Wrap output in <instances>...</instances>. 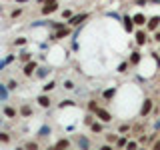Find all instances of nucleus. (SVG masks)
<instances>
[{
  "label": "nucleus",
  "mask_w": 160,
  "mask_h": 150,
  "mask_svg": "<svg viewBox=\"0 0 160 150\" xmlns=\"http://www.w3.org/2000/svg\"><path fill=\"white\" fill-rule=\"evenodd\" d=\"M88 16H90L88 12H80V14H72V16H70V18L66 20V24H68L70 28H74V26H82V24H84V20H88Z\"/></svg>",
  "instance_id": "nucleus-1"
},
{
  "label": "nucleus",
  "mask_w": 160,
  "mask_h": 150,
  "mask_svg": "<svg viewBox=\"0 0 160 150\" xmlns=\"http://www.w3.org/2000/svg\"><path fill=\"white\" fill-rule=\"evenodd\" d=\"M66 36H72V28H70L68 24L62 26V28H58V30H54V34H50V40H62Z\"/></svg>",
  "instance_id": "nucleus-2"
},
{
  "label": "nucleus",
  "mask_w": 160,
  "mask_h": 150,
  "mask_svg": "<svg viewBox=\"0 0 160 150\" xmlns=\"http://www.w3.org/2000/svg\"><path fill=\"white\" fill-rule=\"evenodd\" d=\"M36 70H38V62H36V60H30V62H26V64H24V66H22V74H24V76H34V74H36Z\"/></svg>",
  "instance_id": "nucleus-3"
},
{
  "label": "nucleus",
  "mask_w": 160,
  "mask_h": 150,
  "mask_svg": "<svg viewBox=\"0 0 160 150\" xmlns=\"http://www.w3.org/2000/svg\"><path fill=\"white\" fill-rule=\"evenodd\" d=\"M152 108H154V102H152V98H144V102H142V108H140V118H146L150 112H152Z\"/></svg>",
  "instance_id": "nucleus-4"
},
{
  "label": "nucleus",
  "mask_w": 160,
  "mask_h": 150,
  "mask_svg": "<svg viewBox=\"0 0 160 150\" xmlns=\"http://www.w3.org/2000/svg\"><path fill=\"white\" fill-rule=\"evenodd\" d=\"M74 142H76L78 150H90V138L84 136V134H78V136L74 138Z\"/></svg>",
  "instance_id": "nucleus-5"
},
{
  "label": "nucleus",
  "mask_w": 160,
  "mask_h": 150,
  "mask_svg": "<svg viewBox=\"0 0 160 150\" xmlns=\"http://www.w3.org/2000/svg\"><path fill=\"white\" fill-rule=\"evenodd\" d=\"M94 114H96V118H98L102 124H108V122H112V114H110L106 108H98Z\"/></svg>",
  "instance_id": "nucleus-6"
},
{
  "label": "nucleus",
  "mask_w": 160,
  "mask_h": 150,
  "mask_svg": "<svg viewBox=\"0 0 160 150\" xmlns=\"http://www.w3.org/2000/svg\"><path fill=\"white\" fill-rule=\"evenodd\" d=\"M158 26H160V16H158V14H156V16H150L146 20V32H156Z\"/></svg>",
  "instance_id": "nucleus-7"
},
{
  "label": "nucleus",
  "mask_w": 160,
  "mask_h": 150,
  "mask_svg": "<svg viewBox=\"0 0 160 150\" xmlns=\"http://www.w3.org/2000/svg\"><path fill=\"white\" fill-rule=\"evenodd\" d=\"M36 104H38V106L40 108H50V106H52V98H50L48 96V94H38V96H36Z\"/></svg>",
  "instance_id": "nucleus-8"
},
{
  "label": "nucleus",
  "mask_w": 160,
  "mask_h": 150,
  "mask_svg": "<svg viewBox=\"0 0 160 150\" xmlns=\"http://www.w3.org/2000/svg\"><path fill=\"white\" fill-rule=\"evenodd\" d=\"M134 40H136L138 46H144V44L150 40V38H148V32H146V30H142V28L136 30V34H134Z\"/></svg>",
  "instance_id": "nucleus-9"
},
{
  "label": "nucleus",
  "mask_w": 160,
  "mask_h": 150,
  "mask_svg": "<svg viewBox=\"0 0 160 150\" xmlns=\"http://www.w3.org/2000/svg\"><path fill=\"white\" fill-rule=\"evenodd\" d=\"M56 10H58V2H48V4H42L40 14H42V16H48V14L56 12Z\"/></svg>",
  "instance_id": "nucleus-10"
},
{
  "label": "nucleus",
  "mask_w": 160,
  "mask_h": 150,
  "mask_svg": "<svg viewBox=\"0 0 160 150\" xmlns=\"http://www.w3.org/2000/svg\"><path fill=\"white\" fill-rule=\"evenodd\" d=\"M70 146H72V140L70 138H60V140H56V144H54L56 150H70Z\"/></svg>",
  "instance_id": "nucleus-11"
},
{
  "label": "nucleus",
  "mask_w": 160,
  "mask_h": 150,
  "mask_svg": "<svg viewBox=\"0 0 160 150\" xmlns=\"http://www.w3.org/2000/svg\"><path fill=\"white\" fill-rule=\"evenodd\" d=\"M140 60H142V54H140V50H134V52H130V58H128V64H130V66H138Z\"/></svg>",
  "instance_id": "nucleus-12"
},
{
  "label": "nucleus",
  "mask_w": 160,
  "mask_h": 150,
  "mask_svg": "<svg viewBox=\"0 0 160 150\" xmlns=\"http://www.w3.org/2000/svg\"><path fill=\"white\" fill-rule=\"evenodd\" d=\"M146 16H144V14H134V16H132V22H134V26H136V28H142V26H146Z\"/></svg>",
  "instance_id": "nucleus-13"
},
{
  "label": "nucleus",
  "mask_w": 160,
  "mask_h": 150,
  "mask_svg": "<svg viewBox=\"0 0 160 150\" xmlns=\"http://www.w3.org/2000/svg\"><path fill=\"white\" fill-rule=\"evenodd\" d=\"M18 114L22 118H30L34 114V110H32V106H30V104H22V106H20V110H18Z\"/></svg>",
  "instance_id": "nucleus-14"
},
{
  "label": "nucleus",
  "mask_w": 160,
  "mask_h": 150,
  "mask_svg": "<svg viewBox=\"0 0 160 150\" xmlns=\"http://www.w3.org/2000/svg\"><path fill=\"white\" fill-rule=\"evenodd\" d=\"M2 112H4V116H6V118H16L18 116V110L14 108V106H4Z\"/></svg>",
  "instance_id": "nucleus-15"
},
{
  "label": "nucleus",
  "mask_w": 160,
  "mask_h": 150,
  "mask_svg": "<svg viewBox=\"0 0 160 150\" xmlns=\"http://www.w3.org/2000/svg\"><path fill=\"white\" fill-rule=\"evenodd\" d=\"M122 22H124V30H126V32H132V30H134L132 16H122Z\"/></svg>",
  "instance_id": "nucleus-16"
},
{
  "label": "nucleus",
  "mask_w": 160,
  "mask_h": 150,
  "mask_svg": "<svg viewBox=\"0 0 160 150\" xmlns=\"http://www.w3.org/2000/svg\"><path fill=\"white\" fill-rule=\"evenodd\" d=\"M48 74H50V68H46V66H38V70H36V74H34V76L40 78V80H44Z\"/></svg>",
  "instance_id": "nucleus-17"
},
{
  "label": "nucleus",
  "mask_w": 160,
  "mask_h": 150,
  "mask_svg": "<svg viewBox=\"0 0 160 150\" xmlns=\"http://www.w3.org/2000/svg\"><path fill=\"white\" fill-rule=\"evenodd\" d=\"M18 60L22 64H26V62H30V60H32V52H28V50H22V52L18 54Z\"/></svg>",
  "instance_id": "nucleus-18"
},
{
  "label": "nucleus",
  "mask_w": 160,
  "mask_h": 150,
  "mask_svg": "<svg viewBox=\"0 0 160 150\" xmlns=\"http://www.w3.org/2000/svg\"><path fill=\"white\" fill-rule=\"evenodd\" d=\"M128 136H126V134H124V136H118V140H116V142H114V148H124V146H126V144H128Z\"/></svg>",
  "instance_id": "nucleus-19"
},
{
  "label": "nucleus",
  "mask_w": 160,
  "mask_h": 150,
  "mask_svg": "<svg viewBox=\"0 0 160 150\" xmlns=\"http://www.w3.org/2000/svg\"><path fill=\"white\" fill-rule=\"evenodd\" d=\"M90 130H92L94 134H102L104 132V124L102 122H92L90 124Z\"/></svg>",
  "instance_id": "nucleus-20"
},
{
  "label": "nucleus",
  "mask_w": 160,
  "mask_h": 150,
  "mask_svg": "<svg viewBox=\"0 0 160 150\" xmlns=\"http://www.w3.org/2000/svg\"><path fill=\"white\" fill-rule=\"evenodd\" d=\"M24 150H40V142L38 140H28L24 144Z\"/></svg>",
  "instance_id": "nucleus-21"
},
{
  "label": "nucleus",
  "mask_w": 160,
  "mask_h": 150,
  "mask_svg": "<svg viewBox=\"0 0 160 150\" xmlns=\"http://www.w3.org/2000/svg\"><path fill=\"white\" fill-rule=\"evenodd\" d=\"M114 94H116V88H108V90H104V92H102V98L106 100V102H110V100L114 98Z\"/></svg>",
  "instance_id": "nucleus-22"
},
{
  "label": "nucleus",
  "mask_w": 160,
  "mask_h": 150,
  "mask_svg": "<svg viewBox=\"0 0 160 150\" xmlns=\"http://www.w3.org/2000/svg\"><path fill=\"white\" fill-rule=\"evenodd\" d=\"M46 136H50V126L44 124V126L38 128V138H46Z\"/></svg>",
  "instance_id": "nucleus-23"
},
{
  "label": "nucleus",
  "mask_w": 160,
  "mask_h": 150,
  "mask_svg": "<svg viewBox=\"0 0 160 150\" xmlns=\"http://www.w3.org/2000/svg\"><path fill=\"white\" fill-rule=\"evenodd\" d=\"M14 60H16V56H14V54H8V56L4 58V60H0V70H2L4 66H8V64H12Z\"/></svg>",
  "instance_id": "nucleus-24"
},
{
  "label": "nucleus",
  "mask_w": 160,
  "mask_h": 150,
  "mask_svg": "<svg viewBox=\"0 0 160 150\" xmlns=\"http://www.w3.org/2000/svg\"><path fill=\"white\" fill-rule=\"evenodd\" d=\"M10 140H12V134L0 130V144H10Z\"/></svg>",
  "instance_id": "nucleus-25"
},
{
  "label": "nucleus",
  "mask_w": 160,
  "mask_h": 150,
  "mask_svg": "<svg viewBox=\"0 0 160 150\" xmlns=\"http://www.w3.org/2000/svg\"><path fill=\"white\" fill-rule=\"evenodd\" d=\"M8 100V88L6 84H0V102H6Z\"/></svg>",
  "instance_id": "nucleus-26"
},
{
  "label": "nucleus",
  "mask_w": 160,
  "mask_h": 150,
  "mask_svg": "<svg viewBox=\"0 0 160 150\" xmlns=\"http://www.w3.org/2000/svg\"><path fill=\"white\" fill-rule=\"evenodd\" d=\"M54 88H56V82H54V80H50V82H46V84L42 86V92H44V94H48V92H52Z\"/></svg>",
  "instance_id": "nucleus-27"
},
{
  "label": "nucleus",
  "mask_w": 160,
  "mask_h": 150,
  "mask_svg": "<svg viewBox=\"0 0 160 150\" xmlns=\"http://www.w3.org/2000/svg\"><path fill=\"white\" fill-rule=\"evenodd\" d=\"M26 44H28V38H26V36H18V38L12 42V46H26Z\"/></svg>",
  "instance_id": "nucleus-28"
},
{
  "label": "nucleus",
  "mask_w": 160,
  "mask_h": 150,
  "mask_svg": "<svg viewBox=\"0 0 160 150\" xmlns=\"http://www.w3.org/2000/svg\"><path fill=\"white\" fill-rule=\"evenodd\" d=\"M98 108H100L98 100H90V102H88V112H90V114H94V112H96Z\"/></svg>",
  "instance_id": "nucleus-29"
},
{
  "label": "nucleus",
  "mask_w": 160,
  "mask_h": 150,
  "mask_svg": "<svg viewBox=\"0 0 160 150\" xmlns=\"http://www.w3.org/2000/svg\"><path fill=\"white\" fill-rule=\"evenodd\" d=\"M124 150H138V140H128V144L124 146Z\"/></svg>",
  "instance_id": "nucleus-30"
},
{
  "label": "nucleus",
  "mask_w": 160,
  "mask_h": 150,
  "mask_svg": "<svg viewBox=\"0 0 160 150\" xmlns=\"http://www.w3.org/2000/svg\"><path fill=\"white\" fill-rule=\"evenodd\" d=\"M22 12H24V8H22V6L14 8L12 12H10V18H18V16H22Z\"/></svg>",
  "instance_id": "nucleus-31"
},
{
  "label": "nucleus",
  "mask_w": 160,
  "mask_h": 150,
  "mask_svg": "<svg viewBox=\"0 0 160 150\" xmlns=\"http://www.w3.org/2000/svg\"><path fill=\"white\" fill-rule=\"evenodd\" d=\"M6 88H8V92H12V90H16L18 88V82H16V80H8V82H6Z\"/></svg>",
  "instance_id": "nucleus-32"
},
{
  "label": "nucleus",
  "mask_w": 160,
  "mask_h": 150,
  "mask_svg": "<svg viewBox=\"0 0 160 150\" xmlns=\"http://www.w3.org/2000/svg\"><path fill=\"white\" fill-rule=\"evenodd\" d=\"M128 66H130V64H128V62H120L116 70H118V72H120V74H124V72H128Z\"/></svg>",
  "instance_id": "nucleus-33"
},
{
  "label": "nucleus",
  "mask_w": 160,
  "mask_h": 150,
  "mask_svg": "<svg viewBox=\"0 0 160 150\" xmlns=\"http://www.w3.org/2000/svg\"><path fill=\"white\" fill-rule=\"evenodd\" d=\"M116 140H118V134H108V136H106V144H112V146H114Z\"/></svg>",
  "instance_id": "nucleus-34"
},
{
  "label": "nucleus",
  "mask_w": 160,
  "mask_h": 150,
  "mask_svg": "<svg viewBox=\"0 0 160 150\" xmlns=\"http://www.w3.org/2000/svg\"><path fill=\"white\" fill-rule=\"evenodd\" d=\"M72 14H74V10H72V8H66V10H62V18H64V20H68L70 16H72Z\"/></svg>",
  "instance_id": "nucleus-35"
},
{
  "label": "nucleus",
  "mask_w": 160,
  "mask_h": 150,
  "mask_svg": "<svg viewBox=\"0 0 160 150\" xmlns=\"http://www.w3.org/2000/svg\"><path fill=\"white\" fill-rule=\"evenodd\" d=\"M66 106H76V102L74 100H64L62 104H58V108H66Z\"/></svg>",
  "instance_id": "nucleus-36"
},
{
  "label": "nucleus",
  "mask_w": 160,
  "mask_h": 150,
  "mask_svg": "<svg viewBox=\"0 0 160 150\" xmlns=\"http://www.w3.org/2000/svg\"><path fill=\"white\" fill-rule=\"evenodd\" d=\"M128 130H130V124H120V126H118V132L120 134H126Z\"/></svg>",
  "instance_id": "nucleus-37"
},
{
  "label": "nucleus",
  "mask_w": 160,
  "mask_h": 150,
  "mask_svg": "<svg viewBox=\"0 0 160 150\" xmlns=\"http://www.w3.org/2000/svg\"><path fill=\"white\" fill-rule=\"evenodd\" d=\"M94 122V118H92V114H86V116H84V124H86V126H90V124Z\"/></svg>",
  "instance_id": "nucleus-38"
},
{
  "label": "nucleus",
  "mask_w": 160,
  "mask_h": 150,
  "mask_svg": "<svg viewBox=\"0 0 160 150\" xmlns=\"http://www.w3.org/2000/svg\"><path fill=\"white\" fill-rule=\"evenodd\" d=\"M64 88H66V90H74V82H72V80H64Z\"/></svg>",
  "instance_id": "nucleus-39"
},
{
  "label": "nucleus",
  "mask_w": 160,
  "mask_h": 150,
  "mask_svg": "<svg viewBox=\"0 0 160 150\" xmlns=\"http://www.w3.org/2000/svg\"><path fill=\"white\" fill-rule=\"evenodd\" d=\"M98 150H116V148H114L112 144H100V146H98Z\"/></svg>",
  "instance_id": "nucleus-40"
},
{
  "label": "nucleus",
  "mask_w": 160,
  "mask_h": 150,
  "mask_svg": "<svg viewBox=\"0 0 160 150\" xmlns=\"http://www.w3.org/2000/svg\"><path fill=\"white\" fill-rule=\"evenodd\" d=\"M150 150H160V138H156L152 142V146H150Z\"/></svg>",
  "instance_id": "nucleus-41"
},
{
  "label": "nucleus",
  "mask_w": 160,
  "mask_h": 150,
  "mask_svg": "<svg viewBox=\"0 0 160 150\" xmlns=\"http://www.w3.org/2000/svg\"><path fill=\"white\" fill-rule=\"evenodd\" d=\"M152 40H154V42H158V44H160V30H156V32H154Z\"/></svg>",
  "instance_id": "nucleus-42"
},
{
  "label": "nucleus",
  "mask_w": 160,
  "mask_h": 150,
  "mask_svg": "<svg viewBox=\"0 0 160 150\" xmlns=\"http://www.w3.org/2000/svg\"><path fill=\"white\" fill-rule=\"evenodd\" d=\"M160 130V120H156V124H154V132H158Z\"/></svg>",
  "instance_id": "nucleus-43"
},
{
  "label": "nucleus",
  "mask_w": 160,
  "mask_h": 150,
  "mask_svg": "<svg viewBox=\"0 0 160 150\" xmlns=\"http://www.w3.org/2000/svg\"><path fill=\"white\" fill-rule=\"evenodd\" d=\"M44 150H56V148H54V146H48V148H44Z\"/></svg>",
  "instance_id": "nucleus-44"
},
{
  "label": "nucleus",
  "mask_w": 160,
  "mask_h": 150,
  "mask_svg": "<svg viewBox=\"0 0 160 150\" xmlns=\"http://www.w3.org/2000/svg\"><path fill=\"white\" fill-rule=\"evenodd\" d=\"M16 2H28V0H16Z\"/></svg>",
  "instance_id": "nucleus-45"
},
{
  "label": "nucleus",
  "mask_w": 160,
  "mask_h": 150,
  "mask_svg": "<svg viewBox=\"0 0 160 150\" xmlns=\"http://www.w3.org/2000/svg\"><path fill=\"white\" fill-rule=\"evenodd\" d=\"M16 150H24V146H18V148H16Z\"/></svg>",
  "instance_id": "nucleus-46"
},
{
  "label": "nucleus",
  "mask_w": 160,
  "mask_h": 150,
  "mask_svg": "<svg viewBox=\"0 0 160 150\" xmlns=\"http://www.w3.org/2000/svg\"><path fill=\"white\" fill-rule=\"evenodd\" d=\"M138 150H146V148H138Z\"/></svg>",
  "instance_id": "nucleus-47"
},
{
  "label": "nucleus",
  "mask_w": 160,
  "mask_h": 150,
  "mask_svg": "<svg viewBox=\"0 0 160 150\" xmlns=\"http://www.w3.org/2000/svg\"><path fill=\"white\" fill-rule=\"evenodd\" d=\"M0 124H2V118H0Z\"/></svg>",
  "instance_id": "nucleus-48"
},
{
  "label": "nucleus",
  "mask_w": 160,
  "mask_h": 150,
  "mask_svg": "<svg viewBox=\"0 0 160 150\" xmlns=\"http://www.w3.org/2000/svg\"><path fill=\"white\" fill-rule=\"evenodd\" d=\"M70 150H72V148H70Z\"/></svg>",
  "instance_id": "nucleus-49"
},
{
  "label": "nucleus",
  "mask_w": 160,
  "mask_h": 150,
  "mask_svg": "<svg viewBox=\"0 0 160 150\" xmlns=\"http://www.w3.org/2000/svg\"><path fill=\"white\" fill-rule=\"evenodd\" d=\"M158 54H160V52H158Z\"/></svg>",
  "instance_id": "nucleus-50"
}]
</instances>
